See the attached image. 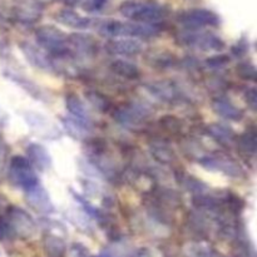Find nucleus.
Returning a JSON list of instances; mask_svg holds the SVG:
<instances>
[{"instance_id":"7ed1b4c3","label":"nucleus","mask_w":257,"mask_h":257,"mask_svg":"<svg viewBox=\"0 0 257 257\" xmlns=\"http://www.w3.org/2000/svg\"><path fill=\"white\" fill-rule=\"evenodd\" d=\"M9 180L13 185L24 188L25 191L39 185L37 175L33 171L29 161L22 156L13 157L10 161Z\"/></svg>"},{"instance_id":"e433bc0d","label":"nucleus","mask_w":257,"mask_h":257,"mask_svg":"<svg viewBox=\"0 0 257 257\" xmlns=\"http://www.w3.org/2000/svg\"><path fill=\"white\" fill-rule=\"evenodd\" d=\"M135 257H153V256L147 248H141V250H138V252L136 253Z\"/></svg>"},{"instance_id":"5701e85b","label":"nucleus","mask_w":257,"mask_h":257,"mask_svg":"<svg viewBox=\"0 0 257 257\" xmlns=\"http://www.w3.org/2000/svg\"><path fill=\"white\" fill-rule=\"evenodd\" d=\"M207 133L211 137L215 138L220 143L227 145L235 140V132L227 125L220 124V123H213L207 127Z\"/></svg>"},{"instance_id":"412c9836","label":"nucleus","mask_w":257,"mask_h":257,"mask_svg":"<svg viewBox=\"0 0 257 257\" xmlns=\"http://www.w3.org/2000/svg\"><path fill=\"white\" fill-rule=\"evenodd\" d=\"M63 125H64L65 131L72 136L75 140H84V138L88 137L92 130L88 128L87 125H84L83 123H80L79 120L74 119L73 117L63 118L62 119Z\"/></svg>"},{"instance_id":"bb28decb","label":"nucleus","mask_w":257,"mask_h":257,"mask_svg":"<svg viewBox=\"0 0 257 257\" xmlns=\"http://www.w3.org/2000/svg\"><path fill=\"white\" fill-rule=\"evenodd\" d=\"M85 98H87L88 102H89L95 109L99 110V112H107V110L109 109V100H108V98H105L104 95L100 94L99 92L90 90V92L85 93Z\"/></svg>"},{"instance_id":"c9c22d12","label":"nucleus","mask_w":257,"mask_h":257,"mask_svg":"<svg viewBox=\"0 0 257 257\" xmlns=\"http://www.w3.org/2000/svg\"><path fill=\"white\" fill-rule=\"evenodd\" d=\"M95 257H122V255H119V252L113 250H104L99 253L98 256Z\"/></svg>"},{"instance_id":"aec40b11","label":"nucleus","mask_w":257,"mask_h":257,"mask_svg":"<svg viewBox=\"0 0 257 257\" xmlns=\"http://www.w3.org/2000/svg\"><path fill=\"white\" fill-rule=\"evenodd\" d=\"M110 69L112 72H114L115 74L120 75L123 78H127V79H137L140 78L141 72L140 68L137 65L132 64L131 62L127 60H115L110 64Z\"/></svg>"},{"instance_id":"58836bf2","label":"nucleus","mask_w":257,"mask_h":257,"mask_svg":"<svg viewBox=\"0 0 257 257\" xmlns=\"http://www.w3.org/2000/svg\"><path fill=\"white\" fill-rule=\"evenodd\" d=\"M62 2L67 3V4H69V5H75L77 3H79L80 0H62Z\"/></svg>"},{"instance_id":"4be33fe9","label":"nucleus","mask_w":257,"mask_h":257,"mask_svg":"<svg viewBox=\"0 0 257 257\" xmlns=\"http://www.w3.org/2000/svg\"><path fill=\"white\" fill-rule=\"evenodd\" d=\"M148 90L152 92L153 95L160 98L161 100H165V102H171V100L175 99L176 95H177L176 88L168 82L153 83V84L148 85Z\"/></svg>"},{"instance_id":"f3484780","label":"nucleus","mask_w":257,"mask_h":257,"mask_svg":"<svg viewBox=\"0 0 257 257\" xmlns=\"http://www.w3.org/2000/svg\"><path fill=\"white\" fill-rule=\"evenodd\" d=\"M27 156L29 163H32L39 171H47L52 167V157L42 145L32 143V145L28 146Z\"/></svg>"},{"instance_id":"a211bd4d","label":"nucleus","mask_w":257,"mask_h":257,"mask_svg":"<svg viewBox=\"0 0 257 257\" xmlns=\"http://www.w3.org/2000/svg\"><path fill=\"white\" fill-rule=\"evenodd\" d=\"M55 20L60 24L67 25L74 29H87L92 25V19L87 17H82L77 12L72 9H62L55 14Z\"/></svg>"},{"instance_id":"423d86ee","label":"nucleus","mask_w":257,"mask_h":257,"mask_svg":"<svg viewBox=\"0 0 257 257\" xmlns=\"http://www.w3.org/2000/svg\"><path fill=\"white\" fill-rule=\"evenodd\" d=\"M178 40L187 47L198 48L201 50H221L225 47V43L222 42V39L210 32L190 30V32L180 34Z\"/></svg>"},{"instance_id":"20e7f679","label":"nucleus","mask_w":257,"mask_h":257,"mask_svg":"<svg viewBox=\"0 0 257 257\" xmlns=\"http://www.w3.org/2000/svg\"><path fill=\"white\" fill-rule=\"evenodd\" d=\"M35 39L39 43L40 47H43L53 54L58 55V57L67 53V48H65L67 35L62 30L57 29L52 25L38 28L35 30Z\"/></svg>"},{"instance_id":"1a4fd4ad","label":"nucleus","mask_w":257,"mask_h":257,"mask_svg":"<svg viewBox=\"0 0 257 257\" xmlns=\"http://www.w3.org/2000/svg\"><path fill=\"white\" fill-rule=\"evenodd\" d=\"M148 115H150L148 108L141 104H135V103L118 108L114 112L115 120L125 127H137V125L142 124L143 120Z\"/></svg>"},{"instance_id":"6e6552de","label":"nucleus","mask_w":257,"mask_h":257,"mask_svg":"<svg viewBox=\"0 0 257 257\" xmlns=\"http://www.w3.org/2000/svg\"><path fill=\"white\" fill-rule=\"evenodd\" d=\"M7 222L9 223L13 233L18 235L19 237L28 238L34 233L35 222L33 221L32 216L24 210L19 207H10L7 211Z\"/></svg>"},{"instance_id":"7c9ffc66","label":"nucleus","mask_w":257,"mask_h":257,"mask_svg":"<svg viewBox=\"0 0 257 257\" xmlns=\"http://www.w3.org/2000/svg\"><path fill=\"white\" fill-rule=\"evenodd\" d=\"M228 59H230V58H228L227 55H218V57L208 58L207 62L206 63H207V64L212 68L222 67V65H225L226 63H228Z\"/></svg>"},{"instance_id":"2eb2a0df","label":"nucleus","mask_w":257,"mask_h":257,"mask_svg":"<svg viewBox=\"0 0 257 257\" xmlns=\"http://www.w3.org/2000/svg\"><path fill=\"white\" fill-rule=\"evenodd\" d=\"M20 49H22L23 54L28 59V62L35 68H39L42 70H52L53 69V63L49 58L47 57L44 52L33 45L29 42H23L20 44Z\"/></svg>"},{"instance_id":"f704fd0d","label":"nucleus","mask_w":257,"mask_h":257,"mask_svg":"<svg viewBox=\"0 0 257 257\" xmlns=\"http://www.w3.org/2000/svg\"><path fill=\"white\" fill-rule=\"evenodd\" d=\"M5 157H7V147H5L4 143L0 141V171H3V167H4Z\"/></svg>"},{"instance_id":"cd10ccee","label":"nucleus","mask_w":257,"mask_h":257,"mask_svg":"<svg viewBox=\"0 0 257 257\" xmlns=\"http://www.w3.org/2000/svg\"><path fill=\"white\" fill-rule=\"evenodd\" d=\"M178 182L181 183L182 187H185L187 191H191V192H197V193H202L207 190L206 185L201 181L196 180V178L191 177V176H186V175H180L178 176Z\"/></svg>"},{"instance_id":"a878e982","label":"nucleus","mask_w":257,"mask_h":257,"mask_svg":"<svg viewBox=\"0 0 257 257\" xmlns=\"http://www.w3.org/2000/svg\"><path fill=\"white\" fill-rule=\"evenodd\" d=\"M238 147L247 155H255L257 148V136L255 131L245 132L238 138Z\"/></svg>"},{"instance_id":"39448f33","label":"nucleus","mask_w":257,"mask_h":257,"mask_svg":"<svg viewBox=\"0 0 257 257\" xmlns=\"http://www.w3.org/2000/svg\"><path fill=\"white\" fill-rule=\"evenodd\" d=\"M178 22L188 30H197L205 27H217L220 17L208 9H190L180 13Z\"/></svg>"},{"instance_id":"2f4dec72","label":"nucleus","mask_w":257,"mask_h":257,"mask_svg":"<svg viewBox=\"0 0 257 257\" xmlns=\"http://www.w3.org/2000/svg\"><path fill=\"white\" fill-rule=\"evenodd\" d=\"M245 98H246V102H247V104L250 105V107L252 108L253 110H256V108H257V92H256L255 88H250V89L246 92Z\"/></svg>"},{"instance_id":"6ab92c4d","label":"nucleus","mask_w":257,"mask_h":257,"mask_svg":"<svg viewBox=\"0 0 257 257\" xmlns=\"http://www.w3.org/2000/svg\"><path fill=\"white\" fill-rule=\"evenodd\" d=\"M212 107L218 115L226 119L241 120L243 117L242 110L226 98H216L212 103Z\"/></svg>"},{"instance_id":"b1692460","label":"nucleus","mask_w":257,"mask_h":257,"mask_svg":"<svg viewBox=\"0 0 257 257\" xmlns=\"http://www.w3.org/2000/svg\"><path fill=\"white\" fill-rule=\"evenodd\" d=\"M44 250L48 257H63L67 247L62 238L49 233L44 237Z\"/></svg>"},{"instance_id":"4468645a","label":"nucleus","mask_w":257,"mask_h":257,"mask_svg":"<svg viewBox=\"0 0 257 257\" xmlns=\"http://www.w3.org/2000/svg\"><path fill=\"white\" fill-rule=\"evenodd\" d=\"M67 43H69L75 53L83 57H93L98 49L94 38L88 34H82V33H74L67 37Z\"/></svg>"},{"instance_id":"c756f323","label":"nucleus","mask_w":257,"mask_h":257,"mask_svg":"<svg viewBox=\"0 0 257 257\" xmlns=\"http://www.w3.org/2000/svg\"><path fill=\"white\" fill-rule=\"evenodd\" d=\"M13 235H14V233H13L9 223L7 222L5 218H2V220H0V241H4L5 238H10Z\"/></svg>"},{"instance_id":"4c0bfd02","label":"nucleus","mask_w":257,"mask_h":257,"mask_svg":"<svg viewBox=\"0 0 257 257\" xmlns=\"http://www.w3.org/2000/svg\"><path fill=\"white\" fill-rule=\"evenodd\" d=\"M206 257H225V256H222L221 255V253H218V252H216V251H213V250H208V252H207V255H206Z\"/></svg>"},{"instance_id":"393cba45","label":"nucleus","mask_w":257,"mask_h":257,"mask_svg":"<svg viewBox=\"0 0 257 257\" xmlns=\"http://www.w3.org/2000/svg\"><path fill=\"white\" fill-rule=\"evenodd\" d=\"M151 152L155 156V158H157L160 162L163 163H171L175 160V153L171 150V147H168L166 143L162 142H155L151 145Z\"/></svg>"},{"instance_id":"f03ea898","label":"nucleus","mask_w":257,"mask_h":257,"mask_svg":"<svg viewBox=\"0 0 257 257\" xmlns=\"http://www.w3.org/2000/svg\"><path fill=\"white\" fill-rule=\"evenodd\" d=\"M160 30L157 24L124 23L118 20H105L98 25V32L108 38H151L157 35Z\"/></svg>"},{"instance_id":"ddd939ff","label":"nucleus","mask_w":257,"mask_h":257,"mask_svg":"<svg viewBox=\"0 0 257 257\" xmlns=\"http://www.w3.org/2000/svg\"><path fill=\"white\" fill-rule=\"evenodd\" d=\"M105 49L108 53L114 55H123V57H132L140 54L143 50V44L137 39H112L105 44Z\"/></svg>"},{"instance_id":"473e14b6","label":"nucleus","mask_w":257,"mask_h":257,"mask_svg":"<svg viewBox=\"0 0 257 257\" xmlns=\"http://www.w3.org/2000/svg\"><path fill=\"white\" fill-rule=\"evenodd\" d=\"M107 2L108 0H88L84 8L85 10H89V12H98L104 7Z\"/></svg>"},{"instance_id":"c85d7f7f","label":"nucleus","mask_w":257,"mask_h":257,"mask_svg":"<svg viewBox=\"0 0 257 257\" xmlns=\"http://www.w3.org/2000/svg\"><path fill=\"white\" fill-rule=\"evenodd\" d=\"M237 74L246 80L256 79V69L250 63H241L237 67Z\"/></svg>"},{"instance_id":"dca6fc26","label":"nucleus","mask_w":257,"mask_h":257,"mask_svg":"<svg viewBox=\"0 0 257 257\" xmlns=\"http://www.w3.org/2000/svg\"><path fill=\"white\" fill-rule=\"evenodd\" d=\"M65 105H67L68 110H69V113L72 114V117L74 119L79 120L80 123H83L88 128L93 130L92 117H90L85 104L82 102V99L78 95L73 94V93L72 94H68L65 97Z\"/></svg>"},{"instance_id":"9d476101","label":"nucleus","mask_w":257,"mask_h":257,"mask_svg":"<svg viewBox=\"0 0 257 257\" xmlns=\"http://www.w3.org/2000/svg\"><path fill=\"white\" fill-rule=\"evenodd\" d=\"M43 3L40 0H15L14 15L24 24L38 22L43 14Z\"/></svg>"},{"instance_id":"72a5a7b5","label":"nucleus","mask_w":257,"mask_h":257,"mask_svg":"<svg viewBox=\"0 0 257 257\" xmlns=\"http://www.w3.org/2000/svg\"><path fill=\"white\" fill-rule=\"evenodd\" d=\"M72 255L73 257H89L88 255V250L82 246L80 243H74L72 247Z\"/></svg>"},{"instance_id":"9b49d317","label":"nucleus","mask_w":257,"mask_h":257,"mask_svg":"<svg viewBox=\"0 0 257 257\" xmlns=\"http://www.w3.org/2000/svg\"><path fill=\"white\" fill-rule=\"evenodd\" d=\"M200 163L205 168L210 171H218L231 177H240L242 176V170L237 163L233 162L231 158L223 157V156H213V157L201 158Z\"/></svg>"},{"instance_id":"0eeeda50","label":"nucleus","mask_w":257,"mask_h":257,"mask_svg":"<svg viewBox=\"0 0 257 257\" xmlns=\"http://www.w3.org/2000/svg\"><path fill=\"white\" fill-rule=\"evenodd\" d=\"M24 119L27 124L29 125L30 131L43 140L54 141L62 136L59 128L49 118L40 114V113L27 112L24 114Z\"/></svg>"},{"instance_id":"f257e3e1","label":"nucleus","mask_w":257,"mask_h":257,"mask_svg":"<svg viewBox=\"0 0 257 257\" xmlns=\"http://www.w3.org/2000/svg\"><path fill=\"white\" fill-rule=\"evenodd\" d=\"M119 13L127 19L141 24H156L167 15V8L156 0H125Z\"/></svg>"},{"instance_id":"f8f14e48","label":"nucleus","mask_w":257,"mask_h":257,"mask_svg":"<svg viewBox=\"0 0 257 257\" xmlns=\"http://www.w3.org/2000/svg\"><path fill=\"white\" fill-rule=\"evenodd\" d=\"M25 197H27V202L29 203L30 207L34 208L37 212L48 215L54 211V205H53L49 195L40 185L25 191Z\"/></svg>"}]
</instances>
